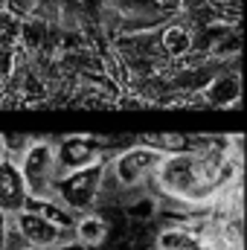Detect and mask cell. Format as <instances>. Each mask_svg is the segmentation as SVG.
Instances as JSON below:
<instances>
[{"mask_svg": "<svg viewBox=\"0 0 247 250\" xmlns=\"http://www.w3.org/2000/svg\"><path fill=\"white\" fill-rule=\"evenodd\" d=\"M105 163H93V166H84V169H76V172H67L62 178H56L53 198L59 204H64L70 212H76V215L96 209L102 175H105Z\"/></svg>", "mask_w": 247, "mask_h": 250, "instance_id": "6da1fadb", "label": "cell"}, {"mask_svg": "<svg viewBox=\"0 0 247 250\" xmlns=\"http://www.w3.org/2000/svg\"><path fill=\"white\" fill-rule=\"evenodd\" d=\"M163 157H166V154H160V151L151 148V146L131 143L128 148L117 151V154L108 160V172H111V178H114L123 189H143L151 181V175L157 172V166H160Z\"/></svg>", "mask_w": 247, "mask_h": 250, "instance_id": "7a4b0ae2", "label": "cell"}, {"mask_svg": "<svg viewBox=\"0 0 247 250\" xmlns=\"http://www.w3.org/2000/svg\"><path fill=\"white\" fill-rule=\"evenodd\" d=\"M23 184L29 189V195L38 198H53V184L59 178V166H56V143L47 137H35L32 146L26 148V154L18 163Z\"/></svg>", "mask_w": 247, "mask_h": 250, "instance_id": "3957f363", "label": "cell"}, {"mask_svg": "<svg viewBox=\"0 0 247 250\" xmlns=\"http://www.w3.org/2000/svg\"><path fill=\"white\" fill-rule=\"evenodd\" d=\"M105 148L102 140L90 137V134H70L62 137V143H56V166H59V178L67 172L93 166V163H105Z\"/></svg>", "mask_w": 247, "mask_h": 250, "instance_id": "277c9868", "label": "cell"}, {"mask_svg": "<svg viewBox=\"0 0 247 250\" xmlns=\"http://www.w3.org/2000/svg\"><path fill=\"white\" fill-rule=\"evenodd\" d=\"M12 221H15V227H18V233H21L23 245H29V248L53 250L59 242L67 239L62 230H56L53 224H47L44 218H38V215H32V212H26V209L15 212V215H12Z\"/></svg>", "mask_w": 247, "mask_h": 250, "instance_id": "5b68a950", "label": "cell"}, {"mask_svg": "<svg viewBox=\"0 0 247 250\" xmlns=\"http://www.w3.org/2000/svg\"><path fill=\"white\" fill-rule=\"evenodd\" d=\"M70 236L84 245L87 250H105L108 248V236H111V218L102 209H90L76 215V224L70 230Z\"/></svg>", "mask_w": 247, "mask_h": 250, "instance_id": "8992f818", "label": "cell"}, {"mask_svg": "<svg viewBox=\"0 0 247 250\" xmlns=\"http://www.w3.org/2000/svg\"><path fill=\"white\" fill-rule=\"evenodd\" d=\"M201 108H227V105H236L242 99V82H239V73H218L212 76L201 93Z\"/></svg>", "mask_w": 247, "mask_h": 250, "instance_id": "52a82bcc", "label": "cell"}, {"mask_svg": "<svg viewBox=\"0 0 247 250\" xmlns=\"http://www.w3.org/2000/svg\"><path fill=\"white\" fill-rule=\"evenodd\" d=\"M26 198H29V189L23 184L21 169L9 160H0V209L6 215H15L23 209Z\"/></svg>", "mask_w": 247, "mask_h": 250, "instance_id": "ba28073f", "label": "cell"}, {"mask_svg": "<svg viewBox=\"0 0 247 250\" xmlns=\"http://www.w3.org/2000/svg\"><path fill=\"white\" fill-rule=\"evenodd\" d=\"M23 209L32 212V215H38V218H44L47 224H53L56 230H62L64 236H70V230H73V224H76V212H70V209H67L64 204H59L56 198L29 195V198L23 201Z\"/></svg>", "mask_w": 247, "mask_h": 250, "instance_id": "9c48e42d", "label": "cell"}, {"mask_svg": "<svg viewBox=\"0 0 247 250\" xmlns=\"http://www.w3.org/2000/svg\"><path fill=\"white\" fill-rule=\"evenodd\" d=\"M157 44H160V53L172 62H181L186 59L192 50H195V38H192V29L184 23H166L157 35Z\"/></svg>", "mask_w": 247, "mask_h": 250, "instance_id": "30bf717a", "label": "cell"}, {"mask_svg": "<svg viewBox=\"0 0 247 250\" xmlns=\"http://www.w3.org/2000/svg\"><path fill=\"white\" fill-rule=\"evenodd\" d=\"M154 250H204V239L181 227H160L154 233Z\"/></svg>", "mask_w": 247, "mask_h": 250, "instance_id": "8fae6325", "label": "cell"}, {"mask_svg": "<svg viewBox=\"0 0 247 250\" xmlns=\"http://www.w3.org/2000/svg\"><path fill=\"white\" fill-rule=\"evenodd\" d=\"M32 140L35 137H29V134H3V148H6V160L9 163H21V157L26 154V148L32 146Z\"/></svg>", "mask_w": 247, "mask_h": 250, "instance_id": "7c38bea8", "label": "cell"}, {"mask_svg": "<svg viewBox=\"0 0 247 250\" xmlns=\"http://www.w3.org/2000/svg\"><path fill=\"white\" fill-rule=\"evenodd\" d=\"M18 38H21V18H15V15H9L3 9L0 12V47L12 50Z\"/></svg>", "mask_w": 247, "mask_h": 250, "instance_id": "4fadbf2b", "label": "cell"}, {"mask_svg": "<svg viewBox=\"0 0 247 250\" xmlns=\"http://www.w3.org/2000/svg\"><path fill=\"white\" fill-rule=\"evenodd\" d=\"M9 218H12V215H6V212L0 209V250L6 248V233H9Z\"/></svg>", "mask_w": 247, "mask_h": 250, "instance_id": "5bb4252c", "label": "cell"}, {"mask_svg": "<svg viewBox=\"0 0 247 250\" xmlns=\"http://www.w3.org/2000/svg\"><path fill=\"white\" fill-rule=\"evenodd\" d=\"M53 250H87V248H84V245H79L73 236H67V239H64V242H59Z\"/></svg>", "mask_w": 247, "mask_h": 250, "instance_id": "9a60e30c", "label": "cell"}, {"mask_svg": "<svg viewBox=\"0 0 247 250\" xmlns=\"http://www.w3.org/2000/svg\"><path fill=\"white\" fill-rule=\"evenodd\" d=\"M154 6H160V12H178L181 9V0H151Z\"/></svg>", "mask_w": 247, "mask_h": 250, "instance_id": "2e32d148", "label": "cell"}, {"mask_svg": "<svg viewBox=\"0 0 247 250\" xmlns=\"http://www.w3.org/2000/svg\"><path fill=\"white\" fill-rule=\"evenodd\" d=\"M0 160H6V148H3V134H0Z\"/></svg>", "mask_w": 247, "mask_h": 250, "instance_id": "e0dca14e", "label": "cell"}, {"mask_svg": "<svg viewBox=\"0 0 247 250\" xmlns=\"http://www.w3.org/2000/svg\"><path fill=\"white\" fill-rule=\"evenodd\" d=\"M21 250H38V248H29V245H23V248H21Z\"/></svg>", "mask_w": 247, "mask_h": 250, "instance_id": "ac0fdd59", "label": "cell"}]
</instances>
